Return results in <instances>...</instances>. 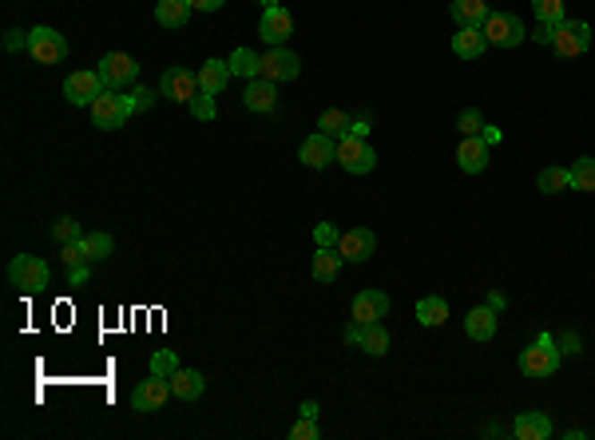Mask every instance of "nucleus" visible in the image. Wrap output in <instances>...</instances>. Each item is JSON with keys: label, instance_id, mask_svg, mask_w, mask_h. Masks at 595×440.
Returning a JSON list of instances; mask_svg holds the SVG:
<instances>
[{"label": "nucleus", "instance_id": "a211bd4d", "mask_svg": "<svg viewBox=\"0 0 595 440\" xmlns=\"http://www.w3.org/2000/svg\"><path fill=\"white\" fill-rule=\"evenodd\" d=\"M489 151L492 147L480 140V135H464L461 147H456V167L464 171V175H480L484 167H489Z\"/></svg>", "mask_w": 595, "mask_h": 440}, {"label": "nucleus", "instance_id": "7ed1b4c3", "mask_svg": "<svg viewBox=\"0 0 595 440\" xmlns=\"http://www.w3.org/2000/svg\"><path fill=\"white\" fill-rule=\"evenodd\" d=\"M91 123L99 127V131H119V127L127 123L135 112H132V99L123 96V91H112V88H104L96 99H91Z\"/></svg>", "mask_w": 595, "mask_h": 440}, {"label": "nucleus", "instance_id": "c03bdc74", "mask_svg": "<svg viewBox=\"0 0 595 440\" xmlns=\"http://www.w3.org/2000/svg\"><path fill=\"white\" fill-rule=\"evenodd\" d=\"M370 131H373V119L370 115L350 119V135H357V140H370Z\"/></svg>", "mask_w": 595, "mask_h": 440}, {"label": "nucleus", "instance_id": "bb28decb", "mask_svg": "<svg viewBox=\"0 0 595 440\" xmlns=\"http://www.w3.org/2000/svg\"><path fill=\"white\" fill-rule=\"evenodd\" d=\"M417 322L425 326V329L445 326L448 322V301L441 298V293H429V298H421L417 301Z\"/></svg>", "mask_w": 595, "mask_h": 440}, {"label": "nucleus", "instance_id": "412c9836", "mask_svg": "<svg viewBox=\"0 0 595 440\" xmlns=\"http://www.w3.org/2000/svg\"><path fill=\"white\" fill-rule=\"evenodd\" d=\"M342 250H337V246H318L314 250V258H310V274H314V282H334L337 274H342Z\"/></svg>", "mask_w": 595, "mask_h": 440}, {"label": "nucleus", "instance_id": "a878e982", "mask_svg": "<svg viewBox=\"0 0 595 440\" xmlns=\"http://www.w3.org/2000/svg\"><path fill=\"white\" fill-rule=\"evenodd\" d=\"M226 84H231V63L226 60H207L199 68V88L210 91V96H223Z\"/></svg>", "mask_w": 595, "mask_h": 440}, {"label": "nucleus", "instance_id": "e433bc0d", "mask_svg": "<svg viewBox=\"0 0 595 440\" xmlns=\"http://www.w3.org/2000/svg\"><path fill=\"white\" fill-rule=\"evenodd\" d=\"M179 369V357L171 353V350H159V353H151V373H159V377H171V373Z\"/></svg>", "mask_w": 595, "mask_h": 440}, {"label": "nucleus", "instance_id": "37998d69", "mask_svg": "<svg viewBox=\"0 0 595 440\" xmlns=\"http://www.w3.org/2000/svg\"><path fill=\"white\" fill-rule=\"evenodd\" d=\"M60 262H64V266H68V270H72V266H80V262H88V258H84V250H80V242H72V246H64Z\"/></svg>", "mask_w": 595, "mask_h": 440}, {"label": "nucleus", "instance_id": "aec40b11", "mask_svg": "<svg viewBox=\"0 0 595 440\" xmlns=\"http://www.w3.org/2000/svg\"><path fill=\"white\" fill-rule=\"evenodd\" d=\"M556 428H552V417L548 412H520L516 420H512V436L516 440H548Z\"/></svg>", "mask_w": 595, "mask_h": 440}, {"label": "nucleus", "instance_id": "603ef678", "mask_svg": "<svg viewBox=\"0 0 595 440\" xmlns=\"http://www.w3.org/2000/svg\"><path fill=\"white\" fill-rule=\"evenodd\" d=\"M489 306H492V309H497V314H500V309L508 306V298H505V293H500V290H492V293H489Z\"/></svg>", "mask_w": 595, "mask_h": 440}, {"label": "nucleus", "instance_id": "f257e3e1", "mask_svg": "<svg viewBox=\"0 0 595 440\" xmlns=\"http://www.w3.org/2000/svg\"><path fill=\"white\" fill-rule=\"evenodd\" d=\"M560 361H564V353H560L552 334H540L528 350H520V373H524V377H556V373H560Z\"/></svg>", "mask_w": 595, "mask_h": 440}, {"label": "nucleus", "instance_id": "8fccbe9b", "mask_svg": "<svg viewBox=\"0 0 595 440\" xmlns=\"http://www.w3.org/2000/svg\"><path fill=\"white\" fill-rule=\"evenodd\" d=\"M556 345H560V353H580V337H575V334L556 337Z\"/></svg>", "mask_w": 595, "mask_h": 440}, {"label": "nucleus", "instance_id": "09e8293b", "mask_svg": "<svg viewBox=\"0 0 595 440\" xmlns=\"http://www.w3.org/2000/svg\"><path fill=\"white\" fill-rule=\"evenodd\" d=\"M480 140L489 143V147H497L500 140H505V131H500V127H492V123H484V127H480Z\"/></svg>", "mask_w": 595, "mask_h": 440}, {"label": "nucleus", "instance_id": "f8f14e48", "mask_svg": "<svg viewBox=\"0 0 595 440\" xmlns=\"http://www.w3.org/2000/svg\"><path fill=\"white\" fill-rule=\"evenodd\" d=\"M242 107L254 115H274L278 112V84L274 80H246L242 88Z\"/></svg>", "mask_w": 595, "mask_h": 440}, {"label": "nucleus", "instance_id": "f3484780", "mask_svg": "<svg viewBox=\"0 0 595 440\" xmlns=\"http://www.w3.org/2000/svg\"><path fill=\"white\" fill-rule=\"evenodd\" d=\"M386 314H389V298L381 290H361L353 298V306H350V317H353V322H361V326L381 322Z\"/></svg>", "mask_w": 595, "mask_h": 440}, {"label": "nucleus", "instance_id": "4c0bfd02", "mask_svg": "<svg viewBox=\"0 0 595 440\" xmlns=\"http://www.w3.org/2000/svg\"><path fill=\"white\" fill-rule=\"evenodd\" d=\"M456 127H461V135H480V127H484V115L476 112V107H464L461 119H456Z\"/></svg>", "mask_w": 595, "mask_h": 440}, {"label": "nucleus", "instance_id": "b1692460", "mask_svg": "<svg viewBox=\"0 0 595 440\" xmlns=\"http://www.w3.org/2000/svg\"><path fill=\"white\" fill-rule=\"evenodd\" d=\"M171 393H175L179 401H199L207 393L203 373H199V369H183V365H179V369L171 373Z\"/></svg>", "mask_w": 595, "mask_h": 440}, {"label": "nucleus", "instance_id": "0eeeda50", "mask_svg": "<svg viewBox=\"0 0 595 440\" xmlns=\"http://www.w3.org/2000/svg\"><path fill=\"white\" fill-rule=\"evenodd\" d=\"M96 72L104 80V88H112V91H123L140 80V63H135V56H127V52H107Z\"/></svg>", "mask_w": 595, "mask_h": 440}, {"label": "nucleus", "instance_id": "a19ab883", "mask_svg": "<svg viewBox=\"0 0 595 440\" xmlns=\"http://www.w3.org/2000/svg\"><path fill=\"white\" fill-rule=\"evenodd\" d=\"M127 99H132V112L135 115H140V112H148V107H151V88H132V96H127Z\"/></svg>", "mask_w": 595, "mask_h": 440}, {"label": "nucleus", "instance_id": "6e6552de", "mask_svg": "<svg viewBox=\"0 0 595 440\" xmlns=\"http://www.w3.org/2000/svg\"><path fill=\"white\" fill-rule=\"evenodd\" d=\"M552 48H556V56H583V52L591 48V24H583V21H564V24H556V40H552Z\"/></svg>", "mask_w": 595, "mask_h": 440}, {"label": "nucleus", "instance_id": "79ce46f5", "mask_svg": "<svg viewBox=\"0 0 595 440\" xmlns=\"http://www.w3.org/2000/svg\"><path fill=\"white\" fill-rule=\"evenodd\" d=\"M91 278V262H80L68 270V286H84V282Z\"/></svg>", "mask_w": 595, "mask_h": 440}, {"label": "nucleus", "instance_id": "7c9ffc66", "mask_svg": "<svg viewBox=\"0 0 595 440\" xmlns=\"http://www.w3.org/2000/svg\"><path fill=\"white\" fill-rule=\"evenodd\" d=\"M567 187H572V167H544L536 175V190H544V195H560Z\"/></svg>", "mask_w": 595, "mask_h": 440}, {"label": "nucleus", "instance_id": "1a4fd4ad", "mask_svg": "<svg viewBox=\"0 0 595 440\" xmlns=\"http://www.w3.org/2000/svg\"><path fill=\"white\" fill-rule=\"evenodd\" d=\"M175 397L171 393V377H159V373H151L148 381H140L132 389V409L135 412H155V409H163L167 401Z\"/></svg>", "mask_w": 595, "mask_h": 440}, {"label": "nucleus", "instance_id": "f704fd0d", "mask_svg": "<svg viewBox=\"0 0 595 440\" xmlns=\"http://www.w3.org/2000/svg\"><path fill=\"white\" fill-rule=\"evenodd\" d=\"M80 238H84V231H80L76 218H56V223H52V242L72 246V242H80Z\"/></svg>", "mask_w": 595, "mask_h": 440}, {"label": "nucleus", "instance_id": "6ab92c4d", "mask_svg": "<svg viewBox=\"0 0 595 440\" xmlns=\"http://www.w3.org/2000/svg\"><path fill=\"white\" fill-rule=\"evenodd\" d=\"M497 326H500V314L489 306V301L469 309V317H464V334H469L472 342H492V337H497Z\"/></svg>", "mask_w": 595, "mask_h": 440}, {"label": "nucleus", "instance_id": "58836bf2", "mask_svg": "<svg viewBox=\"0 0 595 440\" xmlns=\"http://www.w3.org/2000/svg\"><path fill=\"white\" fill-rule=\"evenodd\" d=\"M342 242V231L334 223H318L314 226V246H337Z\"/></svg>", "mask_w": 595, "mask_h": 440}, {"label": "nucleus", "instance_id": "f03ea898", "mask_svg": "<svg viewBox=\"0 0 595 440\" xmlns=\"http://www.w3.org/2000/svg\"><path fill=\"white\" fill-rule=\"evenodd\" d=\"M8 282H13L21 293H44L52 286V266L36 254H16L8 262Z\"/></svg>", "mask_w": 595, "mask_h": 440}, {"label": "nucleus", "instance_id": "423d86ee", "mask_svg": "<svg viewBox=\"0 0 595 440\" xmlns=\"http://www.w3.org/2000/svg\"><path fill=\"white\" fill-rule=\"evenodd\" d=\"M337 163L350 175H370L378 167V151L370 147V140H357V135H342L337 140Z\"/></svg>", "mask_w": 595, "mask_h": 440}, {"label": "nucleus", "instance_id": "9d476101", "mask_svg": "<svg viewBox=\"0 0 595 440\" xmlns=\"http://www.w3.org/2000/svg\"><path fill=\"white\" fill-rule=\"evenodd\" d=\"M199 72H187V68H167L159 76V96L175 99V104H191L199 96Z\"/></svg>", "mask_w": 595, "mask_h": 440}, {"label": "nucleus", "instance_id": "49530a36", "mask_svg": "<svg viewBox=\"0 0 595 440\" xmlns=\"http://www.w3.org/2000/svg\"><path fill=\"white\" fill-rule=\"evenodd\" d=\"M532 40H536V44H548V48H552V40H556V24H540V29L532 32Z\"/></svg>", "mask_w": 595, "mask_h": 440}, {"label": "nucleus", "instance_id": "9b49d317", "mask_svg": "<svg viewBox=\"0 0 595 440\" xmlns=\"http://www.w3.org/2000/svg\"><path fill=\"white\" fill-rule=\"evenodd\" d=\"M259 36L270 44V48H282V44L294 36V16L286 13L282 4L274 8H262V21H259Z\"/></svg>", "mask_w": 595, "mask_h": 440}, {"label": "nucleus", "instance_id": "4be33fe9", "mask_svg": "<svg viewBox=\"0 0 595 440\" xmlns=\"http://www.w3.org/2000/svg\"><path fill=\"white\" fill-rule=\"evenodd\" d=\"M448 16L456 21V29H480L492 13L484 0H453V4H448Z\"/></svg>", "mask_w": 595, "mask_h": 440}, {"label": "nucleus", "instance_id": "a18cd8bd", "mask_svg": "<svg viewBox=\"0 0 595 440\" xmlns=\"http://www.w3.org/2000/svg\"><path fill=\"white\" fill-rule=\"evenodd\" d=\"M4 48L8 52H21V48H29V36H21V29H13L4 36Z\"/></svg>", "mask_w": 595, "mask_h": 440}, {"label": "nucleus", "instance_id": "3c124183", "mask_svg": "<svg viewBox=\"0 0 595 440\" xmlns=\"http://www.w3.org/2000/svg\"><path fill=\"white\" fill-rule=\"evenodd\" d=\"M191 4H195V13H218L226 0H191Z\"/></svg>", "mask_w": 595, "mask_h": 440}, {"label": "nucleus", "instance_id": "5701e85b", "mask_svg": "<svg viewBox=\"0 0 595 440\" xmlns=\"http://www.w3.org/2000/svg\"><path fill=\"white\" fill-rule=\"evenodd\" d=\"M484 48H489V36H484V29H456L453 32V56L480 60Z\"/></svg>", "mask_w": 595, "mask_h": 440}, {"label": "nucleus", "instance_id": "72a5a7b5", "mask_svg": "<svg viewBox=\"0 0 595 440\" xmlns=\"http://www.w3.org/2000/svg\"><path fill=\"white\" fill-rule=\"evenodd\" d=\"M532 13L540 24H564V0H532Z\"/></svg>", "mask_w": 595, "mask_h": 440}, {"label": "nucleus", "instance_id": "20e7f679", "mask_svg": "<svg viewBox=\"0 0 595 440\" xmlns=\"http://www.w3.org/2000/svg\"><path fill=\"white\" fill-rule=\"evenodd\" d=\"M484 36H489V48H516V44H524V21H520L516 13H492L489 21L480 24Z\"/></svg>", "mask_w": 595, "mask_h": 440}, {"label": "nucleus", "instance_id": "393cba45", "mask_svg": "<svg viewBox=\"0 0 595 440\" xmlns=\"http://www.w3.org/2000/svg\"><path fill=\"white\" fill-rule=\"evenodd\" d=\"M191 13H195L191 0H159V4H155V21H159L163 29H187Z\"/></svg>", "mask_w": 595, "mask_h": 440}, {"label": "nucleus", "instance_id": "2f4dec72", "mask_svg": "<svg viewBox=\"0 0 595 440\" xmlns=\"http://www.w3.org/2000/svg\"><path fill=\"white\" fill-rule=\"evenodd\" d=\"M318 131L329 135V140H342V135H350V115L342 107H329V112L318 115Z\"/></svg>", "mask_w": 595, "mask_h": 440}, {"label": "nucleus", "instance_id": "864d4df0", "mask_svg": "<svg viewBox=\"0 0 595 440\" xmlns=\"http://www.w3.org/2000/svg\"><path fill=\"white\" fill-rule=\"evenodd\" d=\"M298 412H302V417H314V420H318V401H302Z\"/></svg>", "mask_w": 595, "mask_h": 440}, {"label": "nucleus", "instance_id": "ddd939ff", "mask_svg": "<svg viewBox=\"0 0 595 440\" xmlns=\"http://www.w3.org/2000/svg\"><path fill=\"white\" fill-rule=\"evenodd\" d=\"M104 91V80H99V72H72L68 80H64V99H68L72 107H91V99Z\"/></svg>", "mask_w": 595, "mask_h": 440}, {"label": "nucleus", "instance_id": "dca6fc26", "mask_svg": "<svg viewBox=\"0 0 595 440\" xmlns=\"http://www.w3.org/2000/svg\"><path fill=\"white\" fill-rule=\"evenodd\" d=\"M337 250H342L345 262H370L373 250H378V234L370 231V226H353V231L342 234V242H337Z\"/></svg>", "mask_w": 595, "mask_h": 440}, {"label": "nucleus", "instance_id": "39448f33", "mask_svg": "<svg viewBox=\"0 0 595 440\" xmlns=\"http://www.w3.org/2000/svg\"><path fill=\"white\" fill-rule=\"evenodd\" d=\"M29 56L36 63H64L68 60V40L52 24H36L29 32Z\"/></svg>", "mask_w": 595, "mask_h": 440}, {"label": "nucleus", "instance_id": "4468645a", "mask_svg": "<svg viewBox=\"0 0 595 440\" xmlns=\"http://www.w3.org/2000/svg\"><path fill=\"white\" fill-rule=\"evenodd\" d=\"M298 72H302V60L286 48V44H282V48H270L267 56H262V80L286 84V80H298Z\"/></svg>", "mask_w": 595, "mask_h": 440}, {"label": "nucleus", "instance_id": "cd10ccee", "mask_svg": "<svg viewBox=\"0 0 595 440\" xmlns=\"http://www.w3.org/2000/svg\"><path fill=\"white\" fill-rule=\"evenodd\" d=\"M226 63H231V76H242V80H259L262 76V56L251 48H234L231 56H226Z\"/></svg>", "mask_w": 595, "mask_h": 440}, {"label": "nucleus", "instance_id": "473e14b6", "mask_svg": "<svg viewBox=\"0 0 595 440\" xmlns=\"http://www.w3.org/2000/svg\"><path fill=\"white\" fill-rule=\"evenodd\" d=\"M572 190H595V159L591 155H583V159L572 163Z\"/></svg>", "mask_w": 595, "mask_h": 440}, {"label": "nucleus", "instance_id": "c756f323", "mask_svg": "<svg viewBox=\"0 0 595 440\" xmlns=\"http://www.w3.org/2000/svg\"><path fill=\"white\" fill-rule=\"evenodd\" d=\"M389 345H393L389 329L381 326V322H373V326H365V334H361V345H357V350H365L370 357H386V353H389Z\"/></svg>", "mask_w": 595, "mask_h": 440}, {"label": "nucleus", "instance_id": "2eb2a0df", "mask_svg": "<svg viewBox=\"0 0 595 440\" xmlns=\"http://www.w3.org/2000/svg\"><path fill=\"white\" fill-rule=\"evenodd\" d=\"M298 159L306 163L310 171H322V167H329V163H337V140H329V135L314 131L306 143L298 147Z\"/></svg>", "mask_w": 595, "mask_h": 440}, {"label": "nucleus", "instance_id": "de8ad7c7", "mask_svg": "<svg viewBox=\"0 0 595 440\" xmlns=\"http://www.w3.org/2000/svg\"><path fill=\"white\" fill-rule=\"evenodd\" d=\"M361 334H365V326L361 322H350V326H345V345H361Z\"/></svg>", "mask_w": 595, "mask_h": 440}, {"label": "nucleus", "instance_id": "5fc2aeb1", "mask_svg": "<svg viewBox=\"0 0 595 440\" xmlns=\"http://www.w3.org/2000/svg\"><path fill=\"white\" fill-rule=\"evenodd\" d=\"M259 4H262V8H274V4H278V0H259Z\"/></svg>", "mask_w": 595, "mask_h": 440}, {"label": "nucleus", "instance_id": "ea45409f", "mask_svg": "<svg viewBox=\"0 0 595 440\" xmlns=\"http://www.w3.org/2000/svg\"><path fill=\"white\" fill-rule=\"evenodd\" d=\"M290 440H318V420L314 417H302L294 428H290Z\"/></svg>", "mask_w": 595, "mask_h": 440}, {"label": "nucleus", "instance_id": "c85d7f7f", "mask_svg": "<svg viewBox=\"0 0 595 440\" xmlns=\"http://www.w3.org/2000/svg\"><path fill=\"white\" fill-rule=\"evenodd\" d=\"M80 250H84V258H88V262H104L107 254H115V238H112V234H104V231L84 234V238H80Z\"/></svg>", "mask_w": 595, "mask_h": 440}, {"label": "nucleus", "instance_id": "c9c22d12", "mask_svg": "<svg viewBox=\"0 0 595 440\" xmlns=\"http://www.w3.org/2000/svg\"><path fill=\"white\" fill-rule=\"evenodd\" d=\"M191 115L199 119V123H210V119H218V104H215V96H210V91H199L195 99H191Z\"/></svg>", "mask_w": 595, "mask_h": 440}]
</instances>
